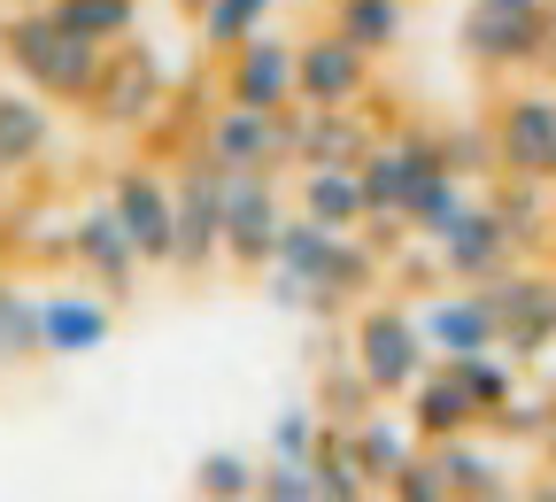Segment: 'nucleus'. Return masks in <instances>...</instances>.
Wrapping results in <instances>:
<instances>
[{
	"label": "nucleus",
	"mask_w": 556,
	"mask_h": 502,
	"mask_svg": "<svg viewBox=\"0 0 556 502\" xmlns=\"http://www.w3.org/2000/svg\"><path fill=\"white\" fill-rule=\"evenodd\" d=\"M0 62L16 70V86H31V93H47V101H70V109H86L93 86H101L109 47L78 39L54 9H24V16L0 24Z\"/></svg>",
	"instance_id": "f257e3e1"
},
{
	"label": "nucleus",
	"mask_w": 556,
	"mask_h": 502,
	"mask_svg": "<svg viewBox=\"0 0 556 502\" xmlns=\"http://www.w3.org/2000/svg\"><path fill=\"white\" fill-rule=\"evenodd\" d=\"M464 54L486 78H510L556 54V0H471L464 9Z\"/></svg>",
	"instance_id": "f03ea898"
},
{
	"label": "nucleus",
	"mask_w": 556,
	"mask_h": 502,
	"mask_svg": "<svg viewBox=\"0 0 556 502\" xmlns=\"http://www.w3.org/2000/svg\"><path fill=\"white\" fill-rule=\"evenodd\" d=\"M356 364L379 402H409V387L433 372V340L409 302H356Z\"/></svg>",
	"instance_id": "7ed1b4c3"
},
{
	"label": "nucleus",
	"mask_w": 556,
	"mask_h": 502,
	"mask_svg": "<svg viewBox=\"0 0 556 502\" xmlns=\"http://www.w3.org/2000/svg\"><path fill=\"white\" fill-rule=\"evenodd\" d=\"M217 217H225V263L263 271L287 233V201H278V171H225L217 163Z\"/></svg>",
	"instance_id": "20e7f679"
},
{
	"label": "nucleus",
	"mask_w": 556,
	"mask_h": 502,
	"mask_svg": "<svg viewBox=\"0 0 556 502\" xmlns=\"http://www.w3.org/2000/svg\"><path fill=\"white\" fill-rule=\"evenodd\" d=\"M201 148L225 171H278V163L302 155V101L294 109H240V101H225L201 124Z\"/></svg>",
	"instance_id": "39448f33"
},
{
	"label": "nucleus",
	"mask_w": 556,
	"mask_h": 502,
	"mask_svg": "<svg viewBox=\"0 0 556 502\" xmlns=\"http://www.w3.org/2000/svg\"><path fill=\"white\" fill-rule=\"evenodd\" d=\"M170 193H178V255L170 271L178 278H201L225 263V217H217V155L208 148H186L178 171H170Z\"/></svg>",
	"instance_id": "423d86ee"
},
{
	"label": "nucleus",
	"mask_w": 556,
	"mask_h": 502,
	"mask_svg": "<svg viewBox=\"0 0 556 502\" xmlns=\"http://www.w3.org/2000/svg\"><path fill=\"white\" fill-rule=\"evenodd\" d=\"M163 101H170L163 62H155L148 47L116 39V47H109V62H101V86H93L86 116H93V124H109V131H139V124H155V109H163Z\"/></svg>",
	"instance_id": "0eeeda50"
},
{
	"label": "nucleus",
	"mask_w": 556,
	"mask_h": 502,
	"mask_svg": "<svg viewBox=\"0 0 556 502\" xmlns=\"http://www.w3.org/2000/svg\"><path fill=\"white\" fill-rule=\"evenodd\" d=\"M109 201H116V217H124L139 263H148V271H170V255H178V193H170V178L148 171V163H124V171L109 178Z\"/></svg>",
	"instance_id": "6e6552de"
},
{
	"label": "nucleus",
	"mask_w": 556,
	"mask_h": 502,
	"mask_svg": "<svg viewBox=\"0 0 556 502\" xmlns=\"http://www.w3.org/2000/svg\"><path fill=\"white\" fill-rule=\"evenodd\" d=\"M294 78H302V39H278V32H255L225 54V78L217 93L240 101V109H294Z\"/></svg>",
	"instance_id": "1a4fd4ad"
},
{
	"label": "nucleus",
	"mask_w": 556,
	"mask_h": 502,
	"mask_svg": "<svg viewBox=\"0 0 556 502\" xmlns=\"http://www.w3.org/2000/svg\"><path fill=\"white\" fill-rule=\"evenodd\" d=\"M495 148H503V171H510V178L556 186V93L510 86L503 109H495Z\"/></svg>",
	"instance_id": "9d476101"
},
{
	"label": "nucleus",
	"mask_w": 556,
	"mask_h": 502,
	"mask_svg": "<svg viewBox=\"0 0 556 502\" xmlns=\"http://www.w3.org/2000/svg\"><path fill=\"white\" fill-rule=\"evenodd\" d=\"M70 263H78L109 302H131L139 294V248H131V233H124V217H116V201H93L86 217H70Z\"/></svg>",
	"instance_id": "9b49d317"
},
{
	"label": "nucleus",
	"mask_w": 556,
	"mask_h": 502,
	"mask_svg": "<svg viewBox=\"0 0 556 502\" xmlns=\"http://www.w3.org/2000/svg\"><path fill=\"white\" fill-rule=\"evenodd\" d=\"M371 93V54L356 39H340L332 24L302 39V78H294V101L302 109H356Z\"/></svg>",
	"instance_id": "f8f14e48"
},
{
	"label": "nucleus",
	"mask_w": 556,
	"mask_h": 502,
	"mask_svg": "<svg viewBox=\"0 0 556 502\" xmlns=\"http://www.w3.org/2000/svg\"><path fill=\"white\" fill-rule=\"evenodd\" d=\"M433 248H441V263H448V286H486V278H503V271L518 263V240L503 233L495 201H464V217H456Z\"/></svg>",
	"instance_id": "ddd939ff"
},
{
	"label": "nucleus",
	"mask_w": 556,
	"mask_h": 502,
	"mask_svg": "<svg viewBox=\"0 0 556 502\" xmlns=\"http://www.w3.org/2000/svg\"><path fill=\"white\" fill-rule=\"evenodd\" d=\"M486 294L503 310V355H541L556 340V271H503L486 278Z\"/></svg>",
	"instance_id": "4468645a"
},
{
	"label": "nucleus",
	"mask_w": 556,
	"mask_h": 502,
	"mask_svg": "<svg viewBox=\"0 0 556 502\" xmlns=\"http://www.w3.org/2000/svg\"><path fill=\"white\" fill-rule=\"evenodd\" d=\"M417 325H426L433 355H486L503 348V310L486 286H471V294H433L426 310H417Z\"/></svg>",
	"instance_id": "2eb2a0df"
},
{
	"label": "nucleus",
	"mask_w": 556,
	"mask_h": 502,
	"mask_svg": "<svg viewBox=\"0 0 556 502\" xmlns=\"http://www.w3.org/2000/svg\"><path fill=\"white\" fill-rule=\"evenodd\" d=\"M479 425H486V410H479V394L456 379V364H433L426 379H417L409 387V434L417 441H456V434H479Z\"/></svg>",
	"instance_id": "dca6fc26"
},
{
	"label": "nucleus",
	"mask_w": 556,
	"mask_h": 502,
	"mask_svg": "<svg viewBox=\"0 0 556 502\" xmlns=\"http://www.w3.org/2000/svg\"><path fill=\"white\" fill-rule=\"evenodd\" d=\"M294 209H302V217H317V225H332V233H356V225L371 217L364 178L348 171V163H302V171H294Z\"/></svg>",
	"instance_id": "f3484780"
},
{
	"label": "nucleus",
	"mask_w": 556,
	"mask_h": 502,
	"mask_svg": "<svg viewBox=\"0 0 556 502\" xmlns=\"http://www.w3.org/2000/svg\"><path fill=\"white\" fill-rule=\"evenodd\" d=\"M109 325V294H39V355H93Z\"/></svg>",
	"instance_id": "a211bd4d"
},
{
	"label": "nucleus",
	"mask_w": 556,
	"mask_h": 502,
	"mask_svg": "<svg viewBox=\"0 0 556 502\" xmlns=\"http://www.w3.org/2000/svg\"><path fill=\"white\" fill-rule=\"evenodd\" d=\"M371 148H379V131L364 124V109H302V155H294V171L302 163H348V171H356Z\"/></svg>",
	"instance_id": "6ab92c4d"
},
{
	"label": "nucleus",
	"mask_w": 556,
	"mask_h": 502,
	"mask_svg": "<svg viewBox=\"0 0 556 502\" xmlns=\"http://www.w3.org/2000/svg\"><path fill=\"white\" fill-rule=\"evenodd\" d=\"M47 148H54L47 93H31V86H0V171H31Z\"/></svg>",
	"instance_id": "aec40b11"
},
{
	"label": "nucleus",
	"mask_w": 556,
	"mask_h": 502,
	"mask_svg": "<svg viewBox=\"0 0 556 502\" xmlns=\"http://www.w3.org/2000/svg\"><path fill=\"white\" fill-rule=\"evenodd\" d=\"M325 24H332L340 39H356V47L379 62V54H394V47H402L409 9H402V0H332V9H325Z\"/></svg>",
	"instance_id": "412c9836"
},
{
	"label": "nucleus",
	"mask_w": 556,
	"mask_h": 502,
	"mask_svg": "<svg viewBox=\"0 0 556 502\" xmlns=\"http://www.w3.org/2000/svg\"><path fill=\"white\" fill-rule=\"evenodd\" d=\"M317 410H325V425H364L371 410H379V387L364 379V364L356 355H317Z\"/></svg>",
	"instance_id": "4be33fe9"
},
{
	"label": "nucleus",
	"mask_w": 556,
	"mask_h": 502,
	"mask_svg": "<svg viewBox=\"0 0 556 502\" xmlns=\"http://www.w3.org/2000/svg\"><path fill=\"white\" fill-rule=\"evenodd\" d=\"M309 472H317V502H371V494H379V487L364 479V464H356V434H348V425H325Z\"/></svg>",
	"instance_id": "5701e85b"
},
{
	"label": "nucleus",
	"mask_w": 556,
	"mask_h": 502,
	"mask_svg": "<svg viewBox=\"0 0 556 502\" xmlns=\"http://www.w3.org/2000/svg\"><path fill=\"white\" fill-rule=\"evenodd\" d=\"M464 178L456 171H426V178H417L409 186V201H402V225H409V240H441L456 217H464Z\"/></svg>",
	"instance_id": "b1692460"
},
{
	"label": "nucleus",
	"mask_w": 556,
	"mask_h": 502,
	"mask_svg": "<svg viewBox=\"0 0 556 502\" xmlns=\"http://www.w3.org/2000/svg\"><path fill=\"white\" fill-rule=\"evenodd\" d=\"M495 217H503V233L518 240V255L548 248V233H556V209H548V186H541V178H510V186H495Z\"/></svg>",
	"instance_id": "393cba45"
},
{
	"label": "nucleus",
	"mask_w": 556,
	"mask_h": 502,
	"mask_svg": "<svg viewBox=\"0 0 556 502\" xmlns=\"http://www.w3.org/2000/svg\"><path fill=\"white\" fill-rule=\"evenodd\" d=\"M348 434H356V464H364V479H371V487H387V479L417 456V434H409L402 417H387V410H371L364 425H348Z\"/></svg>",
	"instance_id": "a878e982"
},
{
	"label": "nucleus",
	"mask_w": 556,
	"mask_h": 502,
	"mask_svg": "<svg viewBox=\"0 0 556 502\" xmlns=\"http://www.w3.org/2000/svg\"><path fill=\"white\" fill-rule=\"evenodd\" d=\"M47 9L78 32V39H93V47H116L139 24V0H47Z\"/></svg>",
	"instance_id": "bb28decb"
},
{
	"label": "nucleus",
	"mask_w": 556,
	"mask_h": 502,
	"mask_svg": "<svg viewBox=\"0 0 556 502\" xmlns=\"http://www.w3.org/2000/svg\"><path fill=\"white\" fill-rule=\"evenodd\" d=\"M270 9H278V0H208V9L193 16V24H201V47H208V54H232L240 39L263 32Z\"/></svg>",
	"instance_id": "cd10ccee"
},
{
	"label": "nucleus",
	"mask_w": 556,
	"mask_h": 502,
	"mask_svg": "<svg viewBox=\"0 0 556 502\" xmlns=\"http://www.w3.org/2000/svg\"><path fill=\"white\" fill-rule=\"evenodd\" d=\"M255 479H263V464H248V456H232V449H208V456L193 464V494H201V502H255Z\"/></svg>",
	"instance_id": "c85d7f7f"
},
{
	"label": "nucleus",
	"mask_w": 556,
	"mask_h": 502,
	"mask_svg": "<svg viewBox=\"0 0 556 502\" xmlns=\"http://www.w3.org/2000/svg\"><path fill=\"white\" fill-rule=\"evenodd\" d=\"M441 364H456V379L479 394V410H486V417H495V410L518 394V379H510V355H503V348H486V355H441Z\"/></svg>",
	"instance_id": "c756f323"
},
{
	"label": "nucleus",
	"mask_w": 556,
	"mask_h": 502,
	"mask_svg": "<svg viewBox=\"0 0 556 502\" xmlns=\"http://www.w3.org/2000/svg\"><path fill=\"white\" fill-rule=\"evenodd\" d=\"M263 294H270L278 310H294V317H340V310L325 302V286L302 278L294 263H263Z\"/></svg>",
	"instance_id": "7c9ffc66"
},
{
	"label": "nucleus",
	"mask_w": 556,
	"mask_h": 502,
	"mask_svg": "<svg viewBox=\"0 0 556 502\" xmlns=\"http://www.w3.org/2000/svg\"><path fill=\"white\" fill-rule=\"evenodd\" d=\"M379 494H387V502H456V487H448V472H441V456H433V449H417V456H409Z\"/></svg>",
	"instance_id": "2f4dec72"
},
{
	"label": "nucleus",
	"mask_w": 556,
	"mask_h": 502,
	"mask_svg": "<svg viewBox=\"0 0 556 502\" xmlns=\"http://www.w3.org/2000/svg\"><path fill=\"white\" fill-rule=\"evenodd\" d=\"M0 348L9 355H39V294L0 278Z\"/></svg>",
	"instance_id": "473e14b6"
},
{
	"label": "nucleus",
	"mask_w": 556,
	"mask_h": 502,
	"mask_svg": "<svg viewBox=\"0 0 556 502\" xmlns=\"http://www.w3.org/2000/svg\"><path fill=\"white\" fill-rule=\"evenodd\" d=\"M317 441H325V410H278L270 417V456H317Z\"/></svg>",
	"instance_id": "72a5a7b5"
},
{
	"label": "nucleus",
	"mask_w": 556,
	"mask_h": 502,
	"mask_svg": "<svg viewBox=\"0 0 556 502\" xmlns=\"http://www.w3.org/2000/svg\"><path fill=\"white\" fill-rule=\"evenodd\" d=\"M255 502H317V472L302 456H270L255 479Z\"/></svg>",
	"instance_id": "f704fd0d"
},
{
	"label": "nucleus",
	"mask_w": 556,
	"mask_h": 502,
	"mask_svg": "<svg viewBox=\"0 0 556 502\" xmlns=\"http://www.w3.org/2000/svg\"><path fill=\"white\" fill-rule=\"evenodd\" d=\"M548 417H556V402H541V394H533V402H518V394H510L486 425H495V434H510V441H541V434H548Z\"/></svg>",
	"instance_id": "c9c22d12"
},
{
	"label": "nucleus",
	"mask_w": 556,
	"mask_h": 502,
	"mask_svg": "<svg viewBox=\"0 0 556 502\" xmlns=\"http://www.w3.org/2000/svg\"><path fill=\"white\" fill-rule=\"evenodd\" d=\"M394 278H402V286H409V278H417V286H441L448 263H441V248H433V255H394Z\"/></svg>",
	"instance_id": "e433bc0d"
},
{
	"label": "nucleus",
	"mask_w": 556,
	"mask_h": 502,
	"mask_svg": "<svg viewBox=\"0 0 556 502\" xmlns=\"http://www.w3.org/2000/svg\"><path fill=\"white\" fill-rule=\"evenodd\" d=\"M518 502H556V479H541V487H526Z\"/></svg>",
	"instance_id": "4c0bfd02"
},
{
	"label": "nucleus",
	"mask_w": 556,
	"mask_h": 502,
	"mask_svg": "<svg viewBox=\"0 0 556 502\" xmlns=\"http://www.w3.org/2000/svg\"><path fill=\"white\" fill-rule=\"evenodd\" d=\"M541 449H548V464H556V417H548V434H541Z\"/></svg>",
	"instance_id": "58836bf2"
},
{
	"label": "nucleus",
	"mask_w": 556,
	"mask_h": 502,
	"mask_svg": "<svg viewBox=\"0 0 556 502\" xmlns=\"http://www.w3.org/2000/svg\"><path fill=\"white\" fill-rule=\"evenodd\" d=\"M178 9H193V16H201V9H208V0H178Z\"/></svg>",
	"instance_id": "ea45409f"
},
{
	"label": "nucleus",
	"mask_w": 556,
	"mask_h": 502,
	"mask_svg": "<svg viewBox=\"0 0 556 502\" xmlns=\"http://www.w3.org/2000/svg\"><path fill=\"white\" fill-rule=\"evenodd\" d=\"M9 178H16V171H0V193H9Z\"/></svg>",
	"instance_id": "a19ab883"
},
{
	"label": "nucleus",
	"mask_w": 556,
	"mask_h": 502,
	"mask_svg": "<svg viewBox=\"0 0 556 502\" xmlns=\"http://www.w3.org/2000/svg\"><path fill=\"white\" fill-rule=\"evenodd\" d=\"M548 255H556V233H548Z\"/></svg>",
	"instance_id": "79ce46f5"
},
{
	"label": "nucleus",
	"mask_w": 556,
	"mask_h": 502,
	"mask_svg": "<svg viewBox=\"0 0 556 502\" xmlns=\"http://www.w3.org/2000/svg\"><path fill=\"white\" fill-rule=\"evenodd\" d=\"M0 355H9V348H0Z\"/></svg>",
	"instance_id": "37998d69"
}]
</instances>
